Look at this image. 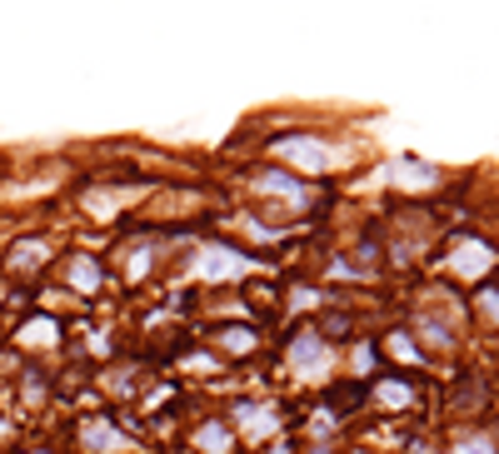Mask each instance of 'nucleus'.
Here are the masks:
<instances>
[{"label": "nucleus", "instance_id": "7ed1b4c3", "mask_svg": "<svg viewBox=\"0 0 499 454\" xmlns=\"http://www.w3.org/2000/svg\"><path fill=\"white\" fill-rule=\"evenodd\" d=\"M290 360H295L305 375H320V369H324V345L315 340V335H299V340L290 345Z\"/></svg>", "mask_w": 499, "mask_h": 454}, {"label": "nucleus", "instance_id": "f03ea898", "mask_svg": "<svg viewBox=\"0 0 499 454\" xmlns=\"http://www.w3.org/2000/svg\"><path fill=\"white\" fill-rule=\"evenodd\" d=\"M250 260L235 250H205L200 255V280H230V275H245Z\"/></svg>", "mask_w": 499, "mask_h": 454}, {"label": "nucleus", "instance_id": "0eeeda50", "mask_svg": "<svg viewBox=\"0 0 499 454\" xmlns=\"http://www.w3.org/2000/svg\"><path fill=\"white\" fill-rule=\"evenodd\" d=\"M195 444H200L205 454H225V450H230V434H225L220 425H205V429L195 434Z\"/></svg>", "mask_w": 499, "mask_h": 454}, {"label": "nucleus", "instance_id": "423d86ee", "mask_svg": "<svg viewBox=\"0 0 499 454\" xmlns=\"http://www.w3.org/2000/svg\"><path fill=\"white\" fill-rule=\"evenodd\" d=\"M70 285H75V290H95V285H100V270H95V260H86V255H80V260H75V265H70Z\"/></svg>", "mask_w": 499, "mask_h": 454}, {"label": "nucleus", "instance_id": "ddd939ff", "mask_svg": "<svg viewBox=\"0 0 499 454\" xmlns=\"http://www.w3.org/2000/svg\"><path fill=\"white\" fill-rule=\"evenodd\" d=\"M479 304H485V315H499V295H479Z\"/></svg>", "mask_w": 499, "mask_h": 454}, {"label": "nucleus", "instance_id": "9d476101", "mask_svg": "<svg viewBox=\"0 0 499 454\" xmlns=\"http://www.w3.org/2000/svg\"><path fill=\"white\" fill-rule=\"evenodd\" d=\"M86 444H90V450H110V444H115V429L110 425H90L86 429Z\"/></svg>", "mask_w": 499, "mask_h": 454}, {"label": "nucleus", "instance_id": "f8f14e48", "mask_svg": "<svg viewBox=\"0 0 499 454\" xmlns=\"http://www.w3.org/2000/svg\"><path fill=\"white\" fill-rule=\"evenodd\" d=\"M250 329H230V335H225V350H250Z\"/></svg>", "mask_w": 499, "mask_h": 454}, {"label": "nucleus", "instance_id": "20e7f679", "mask_svg": "<svg viewBox=\"0 0 499 454\" xmlns=\"http://www.w3.org/2000/svg\"><path fill=\"white\" fill-rule=\"evenodd\" d=\"M454 270H460V275L464 280H474V275H485V270H489V250H485V245H464V250L460 255H454Z\"/></svg>", "mask_w": 499, "mask_h": 454}, {"label": "nucleus", "instance_id": "f257e3e1", "mask_svg": "<svg viewBox=\"0 0 499 454\" xmlns=\"http://www.w3.org/2000/svg\"><path fill=\"white\" fill-rule=\"evenodd\" d=\"M274 155H285L290 165H305V170H324V165L335 160V155H330V145H320V140H280V145H274Z\"/></svg>", "mask_w": 499, "mask_h": 454}, {"label": "nucleus", "instance_id": "39448f33", "mask_svg": "<svg viewBox=\"0 0 499 454\" xmlns=\"http://www.w3.org/2000/svg\"><path fill=\"white\" fill-rule=\"evenodd\" d=\"M385 175L399 180V185H429V180H435V170H429V165H414V160H395Z\"/></svg>", "mask_w": 499, "mask_h": 454}, {"label": "nucleus", "instance_id": "4468645a", "mask_svg": "<svg viewBox=\"0 0 499 454\" xmlns=\"http://www.w3.org/2000/svg\"><path fill=\"white\" fill-rule=\"evenodd\" d=\"M464 454H495V450H489L485 440H474V444H470V450H464Z\"/></svg>", "mask_w": 499, "mask_h": 454}, {"label": "nucleus", "instance_id": "1a4fd4ad", "mask_svg": "<svg viewBox=\"0 0 499 454\" xmlns=\"http://www.w3.org/2000/svg\"><path fill=\"white\" fill-rule=\"evenodd\" d=\"M45 255H50L45 245H20V250L11 255V265H15V270H30V265H40V260H45Z\"/></svg>", "mask_w": 499, "mask_h": 454}, {"label": "nucleus", "instance_id": "9b49d317", "mask_svg": "<svg viewBox=\"0 0 499 454\" xmlns=\"http://www.w3.org/2000/svg\"><path fill=\"white\" fill-rule=\"evenodd\" d=\"M260 185L265 190H280V195H299V185L290 175H280V170H270V175H260Z\"/></svg>", "mask_w": 499, "mask_h": 454}, {"label": "nucleus", "instance_id": "6e6552de", "mask_svg": "<svg viewBox=\"0 0 499 454\" xmlns=\"http://www.w3.org/2000/svg\"><path fill=\"white\" fill-rule=\"evenodd\" d=\"M380 404H389V409H405V404H410V390H405V385H399V379H389V385H380Z\"/></svg>", "mask_w": 499, "mask_h": 454}]
</instances>
